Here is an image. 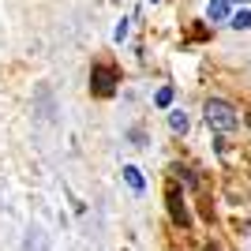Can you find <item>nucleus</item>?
Masks as SVG:
<instances>
[{"label": "nucleus", "instance_id": "obj_12", "mask_svg": "<svg viewBox=\"0 0 251 251\" xmlns=\"http://www.w3.org/2000/svg\"><path fill=\"white\" fill-rule=\"evenodd\" d=\"M206 251H214V248H206Z\"/></svg>", "mask_w": 251, "mask_h": 251}, {"label": "nucleus", "instance_id": "obj_10", "mask_svg": "<svg viewBox=\"0 0 251 251\" xmlns=\"http://www.w3.org/2000/svg\"><path fill=\"white\" fill-rule=\"evenodd\" d=\"M248 127H251V113H248Z\"/></svg>", "mask_w": 251, "mask_h": 251}, {"label": "nucleus", "instance_id": "obj_1", "mask_svg": "<svg viewBox=\"0 0 251 251\" xmlns=\"http://www.w3.org/2000/svg\"><path fill=\"white\" fill-rule=\"evenodd\" d=\"M202 113H206V124L214 127V131H236V124H240V116H236V109H232L229 101H221V98H210L206 105H202Z\"/></svg>", "mask_w": 251, "mask_h": 251}, {"label": "nucleus", "instance_id": "obj_5", "mask_svg": "<svg viewBox=\"0 0 251 251\" xmlns=\"http://www.w3.org/2000/svg\"><path fill=\"white\" fill-rule=\"evenodd\" d=\"M124 184H127L131 191H147V180H143V173H139L135 165H127V169H124Z\"/></svg>", "mask_w": 251, "mask_h": 251}, {"label": "nucleus", "instance_id": "obj_4", "mask_svg": "<svg viewBox=\"0 0 251 251\" xmlns=\"http://www.w3.org/2000/svg\"><path fill=\"white\" fill-rule=\"evenodd\" d=\"M229 8H232L229 0H210L206 19H210V23H225V19H229Z\"/></svg>", "mask_w": 251, "mask_h": 251}, {"label": "nucleus", "instance_id": "obj_7", "mask_svg": "<svg viewBox=\"0 0 251 251\" xmlns=\"http://www.w3.org/2000/svg\"><path fill=\"white\" fill-rule=\"evenodd\" d=\"M169 127H173L176 135H184V131H188V116L180 113V109H173V113H169Z\"/></svg>", "mask_w": 251, "mask_h": 251}, {"label": "nucleus", "instance_id": "obj_3", "mask_svg": "<svg viewBox=\"0 0 251 251\" xmlns=\"http://www.w3.org/2000/svg\"><path fill=\"white\" fill-rule=\"evenodd\" d=\"M169 214L176 218V225H188V206H184V195H180V188H169Z\"/></svg>", "mask_w": 251, "mask_h": 251}, {"label": "nucleus", "instance_id": "obj_8", "mask_svg": "<svg viewBox=\"0 0 251 251\" xmlns=\"http://www.w3.org/2000/svg\"><path fill=\"white\" fill-rule=\"evenodd\" d=\"M154 101H157V105H169V101H173V90H169V86H161V90L154 94Z\"/></svg>", "mask_w": 251, "mask_h": 251}, {"label": "nucleus", "instance_id": "obj_6", "mask_svg": "<svg viewBox=\"0 0 251 251\" xmlns=\"http://www.w3.org/2000/svg\"><path fill=\"white\" fill-rule=\"evenodd\" d=\"M229 23L236 30H251V8H240L236 15H229Z\"/></svg>", "mask_w": 251, "mask_h": 251}, {"label": "nucleus", "instance_id": "obj_11", "mask_svg": "<svg viewBox=\"0 0 251 251\" xmlns=\"http://www.w3.org/2000/svg\"><path fill=\"white\" fill-rule=\"evenodd\" d=\"M150 4H157V0H150Z\"/></svg>", "mask_w": 251, "mask_h": 251}, {"label": "nucleus", "instance_id": "obj_9", "mask_svg": "<svg viewBox=\"0 0 251 251\" xmlns=\"http://www.w3.org/2000/svg\"><path fill=\"white\" fill-rule=\"evenodd\" d=\"M229 4H248V0H229Z\"/></svg>", "mask_w": 251, "mask_h": 251}, {"label": "nucleus", "instance_id": "obj_2", "mask_svg": "<svg viewBox=\"0 0 251 251\" xmlns=\"http://www.w3.org/2000/svg\"><path fill=\"white\" fill-rule=\"evenodd\" d=\"M90 94H94V98H113L116 94V68H109V64H94Z\"/></svg>", "mask_w": 251, "mask_h": 251}]
</instances>
